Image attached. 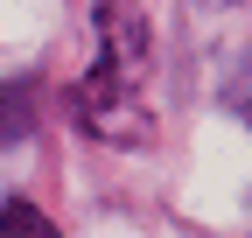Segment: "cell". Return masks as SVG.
Here are the masks:
<instances>
[{"instance_id":"obj_2","label":"cell","mask_w":252,"mask_h":238,"mask_svg":"<svg viewBox=\"0 0 252 238\" xmlns=\"http://www.w3.org/2000/svg\"><path fill=\"white\" fill-rule=\"evenodd\" d=\"M0 238H56V224L35 203H0Z\"/></svg>"},{"instance_id":"obj_1","label":"cell","mask_w":252,"mask_h":238,"mask_svg":"<svg viewBox=\"0 0 252 238\" xmlns=\"http://www.w3.org/2000/svg\"><path fill=\"white\" fill-rule=\"evenodd\" d=\"M28 133H35V84L7 77L0 84V140H28Z\"/></svg>"}]
</instances>
